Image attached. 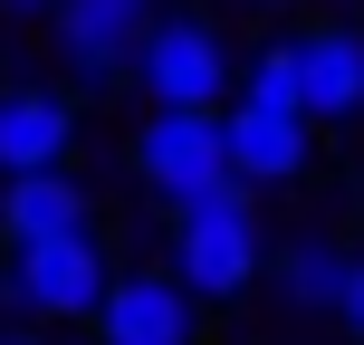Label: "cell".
<instances>
[{"instance_id":"5b68a950","label":"cell","mask_w":364,"mask_h":345,"mask_svg":"<svg viewBox=\"0 0 364 345\" xmlns=\"http://www.w3.org/2000/svg\"><path fill=\"white\" fill-rule=\"evenodd\" d=\"M58 58H68V77H87V87H115V77L134 68V38L164 19V0H58Z\"/></svg>"},{"instance_id":"4fadbf2b","label":"cell","mask_w":364,"mask_h":345,"mask_svg":"<svg viewBox=\"0 0 364 345\" xmlns=\"http://www.w3.org/2000/svg\"><path fill=\"white\" fill-rule=\"evenodd\" d=\"M336 317L364 336V259H346V297H336Z\"/></svg>"},{"instance_id":"3957f363","label":"cell","mask_w":364,"mask_h":345,"mask_svg":"<svg viewBox=\"0 0 364 345\" xmlns=\"http://www.w3.org/2000/svg\"><path fill=\"white\" fill-rule=\"evenodd\" d=\"M0 297H10L19 317H96V297H106V250H96V230H68V240H29V250H10Z\"/></svg>"},{"instance_id":"30bf717a","label":"cell","mask_w":364,"mask_h":345,"mask_svg":"<svg viewBox=\"0 0 364 345\" xmlns=\"http://www.w3.org/2000/svg\"><path fill=\"white\" fill-rule=\"evenodd\" d=\"M87 230V192H77V173H10L0 182V240L10 250H29V240H68Z\"/></svg>"},{"instance_id":"7a4b0ae2","label":"cell","mask_w":364,"mask_h":345,"mask_svg":"<svg viewBox=\"0 0 364 345\" xmlns=\"http://www.w3.org/2000/svg\"><path fill=\"white\" fill-rule=\"evenodd\" d=\"M125 77H144L154 106H211V115H220V96H230V48H220L211 19L164 10L144 38H134V68H125Z\"/></svg>"},{"instance_id":"8992f818","label":"cell","mask_w":364,"mask_h":345,"mask_svg":"<svg viewBox=\"0 0 364 345\" xmlns=\"http://www.w3.org/2000/svg\"><path fill=\"white\" fill-rule=\"evenodd\" d=\"M96 336L106 345H201V307L173 269H125L96 297Z\"/></svg>"},{"instance_id":"277c9868","label":"cell","mask_w":364,"mask_h":345,"mask_svg":"<svg viewBox=\"0 0 364 345\" xmlns=\"http://www.w3.org/2000/svg\"><path fill=\"white\" fill-rule=\"evenodd\" d=\"M134 173L164 201H192L211 182H230V164H220V115L211 106H154L144 134H134Z\"/></svg>"},{"instance_id":"5bb4252c","label":"cell","mask_w":364,"mask_h":345,"mask_svg":"<svg viewBox=\"0 0 364 345\" xmlns=\"http://www.w3.org/2000/svg\"><path fill=\"white\" fill-rule=\"evenodd\" d=\"M0 10H19V19H48V10H58V0H0Z\"/></svg>"},{"instance_id":"9a60e30c","label":"cell","mask_w":364,"mask_h":345,"mask_svg":"<svg viewBox=\"0 0 364 345\" xmlns=\"http://www.w3.org/2000/svg\"><path fill=\"white\" fill-rule=\"evenodd\" d=\"M240 10H288V0H240Z\"/></svg>"},{"instance_id":"ba28073f","label":"cell","mask_w":364,"mask_h":345,"mask_svg":"<svg viewBox=\"0 0 364 345\" xmlns=\"http://www.w3.org/2000/svg\"><path fill=\"white\" fill-rule=\"evenodd\" d=\"M77 115L58 87H0V182L10 173H68Z\"/></svg>"},{"instance_id":"52a82bcc","label":"cell","mask_w":364,"mask_h":345,"mask_svg":"<svg viewBox=\"0 0 364 345\" xmlns=\"http://www.w3.org/2000/svg\"><path fill=\"white\" fill-rule=\"evenodd\" d=\"M307 154H316L307 115L250 106V96L220 115V164H230V182H240V192H259V182H297V173H307Z\"/></svg>"},{"instance_id":"9c48e42d","label":"cell","mask_w":364,"mask_h":345,"mask_svg":"<svg viewBox=\"0 0 364 345\" xmlns=\"http://www.w3.org/2000/svg\"><path fill=\"white\" fill-rule=\"evenodd\" d=\"M288 58H297V115L307 125H326V115H364V29H307V38H288Z\"/></svg>"},{"instance_id":"6da1fadb","label":"cell","mask_w":364,"mask_h":345,"mask_svg":"<svg viewBox=\"0 0 364 345\" xmlns=\"http://www.w3.org/2000/svg\"><path fill=\"white\" fill-rule=\"evenodd\" d=\"M173 278L192 288V307H230L259 278V201L240 182H211V192L173 201Z\"/></svg>"},{"instance_id":"8fae6325","label":"cell","mask_w":364,"mask_h":345,"mask_svg":"<svg viewBox=\"0 0 364 345\" xmlns=\"http://www.w3.org/2000/svg\"><path fill=\"white\" fill-rule=\"evenodd\" d=\"M278 288H288V307H307V317H336V297H346V250H336L326 230L288 240V250H278Z\"/></svg>"},{"instance_id":"2e32d148","label":"cell","mask_w":364,"mask_h":345,"mask_svg":"<svg viewBox=\"0 0 364 345\" xmlns=\"http://www.w3.org/2000/svg\"><path fill=\"white\" fill-rule=\"evenodd\" d=\"M0 345H38V336H29V327H19V336H0Z\"/></svg>"},{"instance_id":"7c38bea8","label":"cell","mask_w":364,"mask_h":345,"mask_svg":"<svg viewBox=\"0 0 364 345\" xmlns=\"http://www.w3.org/2000/svg\"><path fill=\"white\" fill-rule=\"evenodd\" d=\"M240 96H250V106H278V115H297V58H288V38L250 58V77H240Z\"/></svg>"}]
</instances>
